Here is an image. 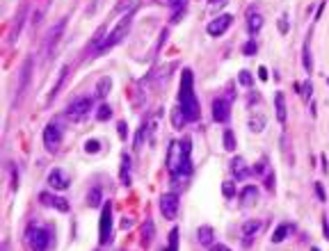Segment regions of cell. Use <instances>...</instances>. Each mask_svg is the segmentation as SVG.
<instances>
[{
  "instance_id": "11",
  "label": "cell",
  "mask_w": 329,
  "mask_h": 251,
  "mask_svg": "<svg viewBox=\"0 0 329 251\" xmlns=\"http://www.w3.org/2000/svg\"><path fill=\"white\" fill-rule=\"evenodd\" d=\"M231 23H233V16H231V14L219 16V18H215V21L208 23V35H213V37H219V35H224L226 30L231 28Z\"/></svg>"
},
{
  "instance_id": "34",
  "label": "cell",
  "mask_w": 329,
  "mask_h": 251,
  "mask_svg": "<svg viewBox=\"0 0 329 251\" xmlns=\"http://www.w3.org/2000/svg\"><path fill=\"white\" fill-rule=\"evenodd\" d=\"M249 128H252L254 133H261L263 130V119H252V121H249Z\"/></svg>"
},
{
  "instance_id": "18",
  "label": "cell",
  "mask_w": 329,
  "mask_h": 251,
  "mask_svg": "<svg viewBox=\"0 0 329 251\" xmlns=\"http://www.w3.org/2000/svg\"><path fill=\"white\" fill-rule=\"evenodd\" d=\"M274 103H277V121L279 124H286V96L281 91L274 94Z\"/></svg>"
},
{
  "instance_id": "1",
  "label": "cell",
  "mask_w": 329,
  "mask_h": 251,
  "mask_svg": "<svg viewBox=\"0 0 329 251\" xmlns=\"http://www.w3.org/2000/svg\"><path fill=\"white\" fill-rule=\"evenodd\" d=\"M190 153H192L190 137H185L183 142H172L169 144V151H167V171L172 176L174 187H181V183L185 185V180L190 178V171H192Z\"/></svg>"
},
{
  "instance_id": "41",
  "label": "cell",
  "mask_w": 329,
  "mask_h": 251,
  "mask_svg": "<svg viewBox=\"0 0 329 251\" xmlns=\"http://www.w3.org/2000/svg\"><path fill=\"white\" fill-rule=\"evenodd\" d=\"M210 2H222V0H210Z\"/></svg>"
},
{
  "instance_id": "19",
  "label": "cell",
  "mask_w": 329,
  "mask_h": 251,
  "mask_svg": "<svg viewBox=\"0 0 329 251\" xmlns=\"http://www.w3.org/2000/svg\"><path fill=\"white\" fill-rule=\"evenodd\" d=\"M41 201H44V203H51V206L57 208L60 213H67V210H69V203L64 199H60V197H48V194H41Z\"/></svg>"
},
{
  "instance_id": "26",
  "label": "cell",
  "mask_w": 329,
  "mask_h": 251,
  "mask_svg": "<svg viewBox=\"0 0 329 251\" xmlns=\"http://www.w3.org/2000/svg\"><path fill=\"white\" fill-rule=\"evenodd\" d=\"M67 73H69V67H64V69L60 71V80L55 82V87H53V91H51V98H55L57 94H60V87L64 85V80H67Z\"/></svg>"
},
{
  "instance_id": "35",
  "label": "cell",
  "mask_w": 329,
  "mask_h": 251,
  "mask_svg": "<svg viewBox=\"0 0 329 251\" xmlns=\"http://www.w3.org/2000/svg\"><path fill=\"white\" fill-rule=\"evenodd\" d=\"M242 51H245V55H254V53H256V41H254V39H252V41H247Z\"/></svg>"
},
{
  "instance_id": "7",
  "label": "cell",
  "mask_w": 329,
  "mask_h": 251,
  "mask_svg": "<svg viewBox=\"0 0 329 251\" xmlns=\"http://www.w3.org/2000/svg\"><path fill=\"white\" fill-rule=\"evenodd\" d=\"M62 144V126L57 121H51V124L44 128V146L48 153H55Z\"/></svg>"
},
{
  "instance_id": "37",
  "label": "cell",
  "mask_w": 329,
  "mask_h": 251,
  "mask_svg": "<svg viewBox=\"0 0 329 251\" xmlns=\"http://www.w3.org/2000/svg\"><path fill=\"white\" fill-rule=\"evenodd\" d=\"M210 251H231V249H229L226 244H213V249Z\"/></svg>"
},
{
  "instance_id": "38",
  "label": "cell",
  "mask_w": 329,
  "mask_h": 251,
  "mask_svg": "<svg viewBox=\"0 0 329 251\" xmlns=\"http://www.w3.org/2000/svg\"><path fill=\"white\" fill-rule=\"evenodd\" d=\"M322 229H325V237H327V240H329V222H327V219L322 222Z\"/></svg>"
},
{
  "instance_id": "42",
  "label": "cell",
  "mask_w": 329,
  "mask_h": 251,
  "mask_svg": "<svg viewBox=\"0 0 329 251\" xmlns=\"http://www.w3.org/2000/svg\"><path fill=\"white\" fill-rule=\"evenodd\" d=\"M311 251H320V249H311Z\"/></svg>"
},
{
  "instance_id": "22",
  "label": "cell",
  "mask_w": 329,
  "mask_h": 251,
  "mask_svg": "<svg viewBox=\"0 0 329 251\" xmlns=\"http://www.w3.org/2000/svg\"><path fill=\"white\" fill-rule=\"evenodd\" d=\"M110 87H112V80L105 75V78H101L98 80V85H96V96L98 98H105L108 96V91H110Z\"/></svg>"
},
{
  "instance_id": "8",
  "label": "cell",
  "mask_w": 329,
  "mask_h": 251,
  "mask_svg": "<svg viewBox=\"0 0 329 251\" xmlns=\"http://www.w3.org/2000/svg\"><path fill=\"white\" fill-rule=\"evenodd\" d=\"M64 28H67V16H64L62 21L55 23V25L51 28V32H48V37H46V44H44V53H46V57H51L53 48L57 46V41H60L62 35H64Z\"/></svg>"
},
{
  "instance_id": "21",
  "label": "cell",
  "mask_w": 329,
  "mask_h": 251,
  "mask_svg": "<svg viewBox=\"0 0 329 251\" xmlns=\"http://www.w3.org/2000/svg\"><path fill=\"white\" fill-rule=\"evenodd\" d=\"M197 237H199V242H201L203 247H210V244H213V229H210V226H201V229L197 231Z\"/></svg>"
},
{
  "instance_id": "20",
  "label": "cell",
  "mask_w": 329,
  "mask_h": 251,
  "mask_svg": "<svg viewBox=\"0 0 329 251\" xmlns=\"http://www.w3.org/2000/svg\"><path fill=\"white\" fill-rule=\"evenodd\" d=\"M247 25H249V35H256V32L263 28V16L249 12V16H247Z\"/></svg>"
},
{
  "instance_id": "13",
  "label": "cell",
  "mask_w": 329,
  "mask_h": 251,
  "mask_svg": "<svg viewBox=\"0 0 329 251\" xmlns=\"http://www.w3.org/2000/svg\"><path fill=\"white\" fill-rule=\"evenodd\" d=\"M48 185L53 190H67L69 187V176L64 169H51L48 174Z\"/></svg>"
},
{
  "instance_id": "14",
  "label": "cell",
  "mask_w": 329,
  "mask_h": 251,
  "mask_svg": "<svg viewBox=\"0 0 329 251\" xmlns=\"http://www.w3.org/2000/svg\"><path fill=\"white\" fill-rule=\"evenodd\" d=\"M261 231V222H256V219H252V222H247L245 226H242V242L249 247L252 244V240L256 237V233Z\"/></svg>"
},
{
  "instance_id": "25",
  "label": "cell",
  "mask_w": 329,
  "mask_h": 251,
  "mask_svg": "<svg viewBox=\"0 0 329 251\" xmlns=\"http://www.w3.org/2000/svg\"><path fill=\"white\" fill-rule=\"evenodd\" d=\"M172 124H174V128H183V124H187V119H185V114H183V110H181V108H176V110H174Z\"/></svg>"
},
{
  "instance_id": "5",
  "label": "cell",
  "mask_w": 329,
  "mask_h": 251,
  "mask_svg": "<svg viewBox=\"0 0 329 251\" xmlns=\"http://www.w3.org/2000/svg\"><path fill=\"white\" fill-rule=\"evenodd\" d=\"M98 242H101V244H110V242H112V206H110V203H103V208H101Z\"/></svg>"
},
{
  "instance_id": "24",
  "label": "cell",
  "mask_w": 329,
  "mask_h": 251,
  "mask_svg": "<svg viewBox=\"0 0 329 251\" xmlns=\"http://www.w3.org/2000/svg\"><path fill=\"white\" fill-rule=\"evenodd\" d=\"M302 59H304V71H307V73H311V71H313V59H311V48H309V41L304 44Z\"/></svg>"
},
{
  "instance_id": "4",
  "label": "cell",
  "mask_w": 329,
  "mask_h": 251,
  "mask_svg": "<svg viewBox=\"0 0 329 251\" xmlns=\"http://www.w3.org/2000/svg\"><path fill=\"white\" fill-rule=\"evenodd\" d=\"M25 242H28L30 251H46L51 244V233L44 226H30L25 233Z\"/></svg>"
},
{
  "instance_id": "17",
  "label": "cell",
  "mask_w": 329,
  "mask_h": 251,
  "mask_svg": "<svg viewBox=\"0 0 329 251\" xmlns=\"http://www.w3.org/2000/svg\"><path fill=\"white\" fill-rule=\"evenodd\" d=\"M119 178H121V183H124V185L130 183V155H128V153L121 155V171H119Z\"/></svg>"
},
{
  "instance_id": "36",
  "label": "cell",
  "mask_w": 329,
  "mask_h": 251,
  "mask_svg": "<svg viewBox=\"0 0 329 251\" xmlns=\"http://www.w3.org/2000/svg\"><path fill=\"white\" fill-rule=\"evenodd\" d=\"M224 194L229 197V199L233 197V185H231V183H224Z\"/></svg>"
},
{
  "instance_id": "40",
  "label": "cell",
  "mask_w": 329,
  "mask_h": 251,
  "mask_svg": "<svg viewBox=\"0 0 329 251\" xmlns=\"http://www.w3.org/2000/svg\"><path fill=\"white\" fill-rule=\"evenodd\" d=\"M315 192H318V197H320V201H325V192H322L320 185H315Z\"/></svg>"
},
{
  "instance_id": "3",
  "label": "cell",
  "mask_w": 329,
  "mask_h": 251,
  "mask_svg": "<svg viewBox=\"0 0 329 251\" xmlns=\"http://www.w3.org/2000/svg\"><path fill=\"white\" fill-rule=\"evenodd\" d=\"M130 23H133V12H128V14H124L121 16V21L114 25V30L108 35V37L101 41V44L96 46V51L98 53H105L108 48H112V46H117L121 41V39L126 37V32H128V28H130Z\"/></svg>"
},
{
  "instance_id": "32",
  "label": "cell",
  "mask_w": 329,
  "mask_h": 251,
  "mask_svg": "<svg viewBox=\"0 0 329 251\" xmlns=\"http://www.w3.org/2000/svg\"><path fill=\"white\" fill-rule=\"evenodd\" d=\"M286 233H288V224H284V226H279L277 233L272 235V242H281V240L286 237Z\"/></svg>"
},
{
  "instance_id": "39",
  "label": "cell",
  "mask_w": 329,
  "mask_h": 251,
  "mask_svg": "<svg viewBox=\"0 0 329 251\" xmlns=\"http://www.w3.org/2000/svg\"><path fill=\"white\" fill-rule=\"evenodd\" d=\"M119 135L126 140V124H119Z\"/></svg>"
},
{
  "instance_id": "9",
  "label": "cell",
  "mask_w": 329,
  "mask_h": 251,
  "mask_svg": "<svg viewBox=\"0 0 329 251\" xmlns=\"http://www.w3.org/2000/svg\"><path fill=\"white\" fill-rule=\"evenodd\" d=\"M179 206H181V201L176 194H163L160 197V213L164 215V219H176Z\"/></svg>"
},
{
  "instance_id": "28",
  "label": "cell",
  "mask_w": 329,
  "mask_h": 251,
  "mask_svg": "<svg viewBox=\"0 0 329 251\" xmlns=\"http://www.w3.org/2000/svg\"><path fill=\"white\" fill-rule=\"evenodd\" d=\"M87 203H90V206H98V203H101V187L90 190V194H87Z\"/></svg>"
},
{
  "instance_id": "33",
  "label": "cell",
  "mask_w": 329,
  "mask_h": 251,
  "mask_svg": "<svg viewBox=\"0 0 329 251\" xmlns=\"http://www.w3.org/2000/svg\"><path fill=\"white\" fill-rule=\"evenodd\" d=\"M85 151H87V153H98V151H101V146H98L96 140H90L87 144H85Z\"/></svg>"
},
{
  "instance_id": "27",
  "label": "cell",
  "mask_w": 329,
  "mask_h": 251,
  "mask_svg": "<svg viewBox=\"0 0 329 251\" xmlns=\"http://www.w3.org/2000/svg\"><path fill=\"white\" fill-rule=\"evenodd\" d=\"M163 251H179V229H172V233H169V247Z\"/></svg>"
},
{
  "instance_id": "10",
  "label": "cell",
  "mask_w": 329,
  "mask_h": 251,
  "mask_svg": "<svg viewBox=\"0 0 329 251\" xmlns=\"http://www.w3.org/2000/svg\"><path fill=\"white\" fill-rule=\"evenodd\" d=\"M231 117V103H229V98L219 96L213 101V119H215L217 124H226Z\"/></svg>"
},
{
  "instance_id": "12",
  "label": "cell",
  "mask_w": 329,
  "mask_h": 251,
  "mask_svg": "<svg viewBox=\"0 0 329 251\" xmlns=\"http://www.w3.org/2000/svg\"><path fill=\"white\" fill-rule=\"evenodd\" d=\"M32 57H28L23 62V69H21V80H18V87H16V98L23 96V91L28 89V82H30V75H32Z\"/></svg>"
},
{
  "instance_id": "16",
  "label": "cell",
  "mask_w": 329,
  "mask_h": 251,
  "mask_svg": "<svg viewBox=\"0 0 329 251\" xmlns=\"http://www.w3.org/2000/svg\"><path fill=\"white\" fill-rule=\"evenodd\" d=\"M231 171H233V176L238 178V180H245L247 176H249V169H247V164H245V160L242 158H236L231 162Z\"/></svg>"
},
{
  "instance_id": "29",
  "label": "cell",
  "mask_w": 329,
  "mask_h": 251,
  "mask_svg": "<svg viewBox=\"0 0 329 251\" xmlns=\"http://www.w3.org/2000/svg\"><path fill=\"white\" fill-rule=\"evenodd\" d=\"M110 114H112V108H110V105H98V110H96V119H98V121L110 119Z\"/></svg>"
},
{
  "instance_id": "2",
  "label": "cell",
  "mask_w": 329,
  "mask_h": 251,
  "mask_svg": "<svg viewBox=\"0 0 329 251\" xmlns=\"http://www.w3.org/2000/svg\"><path fill=\"white\" fill-rule=\"evenodd\" d=\"M179 108L183 110L187 121H197L199 114H201L199 101H197V94H195V85H192V71H190V69H183V75H181Z\"/></svg>"
},
{
  "instance_id": "31",
  "label": "cell",
  "mask_w": 329,
  "mask_h": 251,
  "mask_svg": "<svg viewBox=\"0 0 329 251\" xmlns=\"http://www.w3.org/2000/svg\"><path fill=\"white\" fill-rule=\"evenodd\" d=\"M238 82L242 85V87H252V75H249V71H240V75H238Z\"/></svg>"
},
{
  "instance_id": "15",
  "label": "cell",
  "mask_w": 329,
  "mask_h": 251,
  "mask_svg": "<svg viewBox=\"0 0 329 251\" xmlns=\"http://www.w3.org/2000/svg\"><path fill=\"white\" fill-rule=\"evenodd\" d=\"M240 203H242V206L245 208H249V206H254L256 201H258V190H256L254 185H247L245 190H242V192H240Z\"/></svg>"
},
{
  "instance_id": "6",
  "label": "cell",
  "mask_w": 329,
  "mask_h": 251,
  "mask_svg": "<svg viewBox=\"0 0 329 251\" xmlns=\"http://www.w3.org/2000/svg\"><path fill=\"white\" fill-rule=\"evenodd\" d=\"M91 108H94V98L91 96H80V98H75L73 103H69L67 117L71 119V121H82V119L91 112Z\"/></svg>"
},
{
  "instance_id": "30",
  "label": "cell",
  "mask_w": 329,
  "mask_h": 251,
  "mask_svg": "<svg viewBox=\"0 0 329 251\" xmlns=\"http://www.w3.org/2000/svg\"><path fill=\"white\" fill-rule=\"evenodd\" d=\"M224 148L226 151H236V137H233L231 130H226L224 133Z\"/></svg>"
},
{
  "instance_id": "23",
  "label": "cell",
  "mask_w": 329,
  "mask_h": 251,
  "mask_svg": "<svg viewBox=\"0 0 329 251\" xmlns=\"http://www.w3.org/2000/svg\"><path fill=\"white\" fill-rule=\"evenodd\" d=\"M151 242H153V222H151V219H146V224L142 226V244H146V247H149Z\"/></svg>"
}]
</instances>
